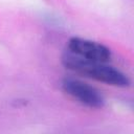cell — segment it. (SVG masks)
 I'll use <instances>...</instances> for the list:
<instances>
[{
  "label": "cell",
  "instance_id": "cell-1",
  "mask_svg": "<svg viewBox=\"0 0 134 134\" xmlns=\"http://www.w3.org/2000/svg\"><path fill=\"white\" fill-rule=\"evenodd\" d=\"M62 62L67 69L107 85L115 87H128L130 85V79L127 74L107 63L85 60L69 51L62 57Z\"/></svg>",
  "mask_w": 134,
  "mask_h": 134
},
{
  "label": "cell",
  "instance_id": "cell-2",
  "mask_svg": "<svg viewBox=\"0 0 134 134\" xmlns=\"http://www.w3.org/2000/svg\"><path fill=\"white\" fill-rule=\"evenodd\" d=\"M63 90L76 102L89 108H102L105 98L94 87L72 77H65L62 82Z\"/></svg>",
  "mask_w": 134,
  "mask_h": 134
},
{
  "label": "cell",
  "instance_id": "cell-3",
  "mask_svg": "<svg viewBox=\"0 0 134 134\" xmlns=\"http://www.w3.org/2000/svg\"><path fill=\"white\" fill-rule=\"evenodd\" d=\"M67 47L70 53L89 61L108 63L112 57L110 48L106 45L79 37L69 39Z\"/></svg>",
  "mask_w": 134,
  "mask_h": 134
}]
</instances>
